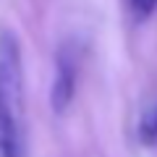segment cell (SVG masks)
Segmentation results:
<instances>
[{
	"instance_id": "cell-1",
	"label": "cell",
	"mask_w": 157,
	"mask_h": 157,
	"mask_svg": "<svg viewBox=\"0 0 157 157\" xmlns=\"http://www.w3.org/2000/svg\"><path fill=\"white\" fill-rule=\"evenodd\" d=\"M0 157H24V60L11 29H0Z\"/></svg>"
},
{
	"instance_id": "cell-2",
	"label": "cell",
	"mask_w": 157,
	"mask_h": 157,
	"mask_svg": "<svg viewBox=\"0 0 157 157\" xmlns=\"http://www.w3.org/2000/svg\"><path fill=\"white\" fill-rule=\"evenodd\" d=\"M76 81H78V47L71 39H66L55 50V71H52L50 84V107L55 115H63L71 107L73 94H76Z\"/></svg>"
},
{
	"instance_id": "cell-3",
	"label": "cell",
	"mask_w": 157,
	"mask_h": 157,
	"mask_svg": "<svg viewBox=\"0 0 157 157\" xmlns=\"http://www.w3.org/2000/svg\"><path fill=\"white\" fill-rule=\"evenodd\" d=\"M139 141L141 144H155L157 141V102L149 105L144 113H141L139 121Z\"/></svg>"
},
{
	"instance_id": "cell-4",
	"label": "cell",
	"mask_w": 157,
	"mask_h": 157,
	"mask_svg": "<svg viewBox=\"0 0 157 157\" xmlns=\"http://www.w3.org/2000/svg\"><path fill=\"white\" fill-rule=\"evenodd\" d=\"M157 8V0H131V11H134V16L139 18H149L152 13H155Z\"/></svg>"
}]
</instances>
